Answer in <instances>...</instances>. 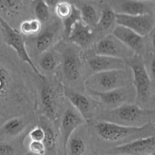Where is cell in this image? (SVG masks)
I'll return each instance as SVG.
<instances>
[{
	"label": "cell",
	"instance_id": "obj_1",
	"mask_svg": "<svg viewBox=\"0 0 155 155\" xmlns=\"http://www.w3.org/2000/svg\"><path fill=\"white\" fill-rule=\"evenodd\" d=\"M31 99L18 70L0 51V113L10 107H24Z\"/></svg>",
	"mask_w": 155,
	"mask_h": 155
},
{
	"label": "cell",
	"instance_id": "obj_2",
	"mask_svg": "<svg viewBox=\"0 0 155 155\" xmlns=\"http://www.w3.org/2000/svg\"><path fill=\"white\" fill-rule=\"evenodd\" d=\"M155 119V108H145L137 104L125 103L103 115L102 120L130 127H142Z\"/></svg>",
	"mask_w": 155,
	"mask_h": 155
},
{
	"label": "cell",
	"instance_id": "obj_3",
	"mask_svg": "<svg viewBox=\"0 0 155 155\" xmlns=\"http://www.w3.org/2000/svg\"><path fill=\"white\" fill-rule=\"evenodd\" d=\"M95 130L101 139L110 142H120L130 138H133L134 140L155 134L152 123L142 127H130L101 120L95 124Z\"/></svg>",
	"mask_w": 155,
	"mask_h": 155
},
{
	"label": "cell",
	"instance_id": "obj_4",
	"mask_svg": "<svg viewBox=\"0 0 155 155\" xmlns=\"http://www.w3.org/2000/svg\"><path fill=\"white\" fill-rule=\"evenodd\" d=\"M126 63L133 74V85L136 92L137 104L141 106V104H148L152 98L153 90L144 57L134 54L126 60Z\"/></svg>",
	"mask_w": 155,
	"mask_h": 155
},
{
	"label": "cell",
	"instance_id": "obj_5",
	"mask_svg": "<svg viewBox=\"0 0 155 155\" xmlns=\"http://www.w3.org/2000/svg\"><path fill=\"white\" fill-rule=\"evenodd\" d=\"M130 78L127 70H114L93 73L85 80L87 92H105L130 86Z\"/></svg>",
	"mask_w": 155,
	"mask_h": 155
},
{
	"label": "cell",
	"instance_id": "obj_6",
	"mask_svg": "<svg viewBox=\"0 0 155 155\" xmlns=\"http://www.w3.org/2000/svg\"><path fill=\"white\" fill-rule=\"evenodd\" d=\"M0 26L2 27L3 33L4 42L8 46L11 47L15 50L18 58L24 63L27 64L33 70V73L39 77L40 80L45 79V75L39 71L36 66L34 62L30 58L27 47L25 41L21 36V33L12 27L2 17L0 16Z\"/></svg>",
	"mask_w": 155,
	"mask_h": 155
},
{
	"label": "cell",
	"instance_id": "obj_7",
	"mask_svg": "<svg viewBox=\"0 0 155 155\" xmlns=\"http://www.w3.org/2000/svg\"><path fill=\"white\" fill-rule=\"evenodd\" d=\"M112 155H148L155 153V134L139 138L110 148Z\"/></svg>",
	"mask_w": 155,
	"mask_h": 155
},
{
	"label": "cell",
	"instance_id": "obj_8",
	"mask_svg": "<svg viewBox=\"0 0 155 155\" xmlns=\"http://www.w3.org/2000/svg\"><path fill=\"white\" fill-rule=\"evenodd\" d=\"M94 53L98 55L119 58L125 61L134 54L131 50L112 34L104 36L96 42Z\"/></svg>",
	"mask_w": 155,
	"mask_h": 155
},
{
	"label": "cell",
	"instance_id": "obj_9",
	"mask_svg": "<svg viewBox=\"0 0 155 155\" xmlns=\"http://www.w3.org/2000/svg\"><path fill=\"white\" fill-rule=\"evenodd\" d=\"M116 24L130 29L142 36H147L155 25L153 14L127 15L116 13Z\"/></svg>",
	"mask_w": 155,
	"mask_h": 155
},
{
	"label": "cell",
	"instance_id": "obj_10",
	"mask_svg": "<svg viewBox=\"0 0 155 155\" xmlns=\"http://www.w3.org/2000/svg\"><path fill=\"white\" fill-rule=\"evenodd\" d=\"M111 34L134 54L142 57H145L147 54V42L145 36H141L130 29L121 25L115 26Z\"/></svg>",
	"mask_w": 155,
	"mask_h": 155
},
{
	"label": "cell",
	"instance_id": "obj_11",
	"mask_svg": "<svg viewBox=\"0 0 155 155\" xmlns=\"http://www.w3.org/2000/svg\"><path fill=\"white\" fill-rule=\"evenodd\" d=\"M131 92L130 86H127L105 92H88V93L92 98H98L101 104L111 110L125 103H129L131 98Z\"/></svg>",
	"mask_w": 155,
	"mask_h": 155
},
{
	"label": "cell",
	"instance_id": "obj_12",
	"mask_svg": "<svg viewBox=\"0 0 155 155\" xmlns=\"http://www.w3.org/2000/svg\"><path fill=\"white\" fill-rule=\"evenodd\" d=\"M83 117L74 108L68 107L62 116L61 121V134L62 138V145L64 155H67V145L71 136L77 128L86 124Z\"/></svg>",
	"mask_w": 155,
	"mask_h": 155
},
{
	"label": "cell",
	"instance_id": "obj_13",
	"mask_svg": "<svg viewBox=\"0 0 155 155\" xmlns=\"http://www.w3.org/2000/svg\"><path fill=\"white\" fill-rule=\"evenodd\" d=\"M62 72L69 83H75L81 76V60L74 48L64 49L61 54Z\"/></svg>",
	"mask_w": 155,
	"mask_h": 155
},
{
	"label": "cell",
	"instance_id": "obj_14",
	"mask_svg": "<svg viewBox=\"0 0 155 155\" xmlns=\"http://www.w3.org/2000/svg\"><path fill=\"white\" fill-rule=\"evenodd\" d=\"M88 64L94 73L114 70H127L128 67L124 59L98 54L91 56L88 59Z\"/></svg>",
	"mask_w": 155,
	"mask_h": 155
},
{
	"label": "cell",
	"instance_id": "obj_15",
	"mask_svg": "<svg viewBox=\"0 0 155 155\" xmlns=\"http://www.w3.org/2000/svg\"><path fill=\"white\" fill-rule=\"evenodd\" d=\"M42 81L40 89V100L42 110L47 118L54 120L58 114V101L56 93L51 84L46 82V78Z\"/></svg>",
	"mask_w": 155,
	"mask_h": 155
},
{
	"label": "cell",
	"instance_id": "obj_16",
	"mask_svg": "<svg viewBox=\"0 0 155 155\" xmlns=\"http://www.w3.org/2000/svg\"><path fill=\"white\" fill-rule=\"evenodd\" d=\"M63 92L74 108L88 122L91 117V103L87 97L66 86H63Z\"/></svg>",
	"mask_w": 155,
	"mask_h": 155
},
{
	"label": "cell",
	"instance_id": "obj_17",
	"mask_svg": "<svg viewBox=\"0 0 155 155\" xmlns=\"http://www.w3.org/2000/svg\"><path fill=\"white\" fill-rule=\"evenodd\" d=\"M94 33L91 27L82 21L77 22L72 28L68 40L81 48H86L92 42Z\"/></svg>",
	"mask_w": 155,
	"mask_h": 155
},
{
	"label": "cell",
	"instance_id": "obj_18",
	"mask_svg": "<svg viewBox=\"0 0 155 155\" xmlns=\"http://www.w3.org/2000/svg\"><path fill=\"white\" fill-rule=\"evenodd\" d=\"M117 14L127 15H142L152 13V8L146 2L142 0H120L117 5Z\"/></svg>",
	"mask_w": 155,
	"mask_h": 155
},
{
	"label": "cell",
	"instance_id": "obj_19",
	"mask_svg": "<svg viewBox=\"0 0 155 155\" xmlns=\"http://www.w3.org/2000/svg\"><path fill=\"white\" fill-rule=\"evenodd\" d=\"M27 120L22 117H14L0 127V142L8 141L19 136L27 127Z\"/></svg>",
	"mask_w": 155,
	"mask_h": 155
},
{
	"label": "cell",
	"instance_id": "obj_20",
	"mask_svg": "<svg viewBox=\"0 0 155 155\" xmlns=\"http://www.w3.org/2000/svg\"><path fill=\"white\" fill-rule=\"evenodd\" d=\"M58 29V24L54 23L38 33L34 39V46L39 54L48 51L53 45L57 37Z\"/></svg>",
	"mask_w": 155,
	"mask_h": 155
},
{
	"label": "cell",
	"instance_id": "obj_21",
	"mask_svg": "<svg viewBox=\"0 0 155 155\" xmlns=\"http://www.w3.org/2000/svg\"><path fill=\"white\" fill-rule=\"evenodd\" d=\"M116 23V13L109 6H105L101 11L98 22L95 24L98 31H105L109 30Z\"/></svg>",
	"mask_w": 155,
	"mask_h": 155
},
{
	"label": "cell",
	"instance_id": "obj_22",
	"mask_svg": "<svg viewBox=\"0 0 155 155\" xmlns=\"http://www.w3.org/2000/svg\"><path fill=\"white\" fill-rule=\"evenodd\" d=\"M39 64L41 69L45 72H53L58 65V58L53 51H46L41 54Z\"/></svg>",
	"mask_w": 155,
	"mask_h": 155
},
{
	"label": "cell",
	"instance_id": "obj_23",
	"mask_svg": "<svg viewBox=\"0 0 155 155\" xmlns=\"http://www.w3.org/2000/svg\"><path fill=\"white\" fill-rule=\"evenodd\" d=\"M68 150L71 155H83L86 151V141L82 136L73 134L67 145Z\"/></svg>",
	"mask_w": 155,
	"mask_h": 155
},
{
	"label": "cell",
	"instance_id": "obj_24",
	"mask_svg": "<svg viewBox=\"0 0 155 155\" xmlns=\"http://www.w3.org/2000/svg\"><path fill=\"white\" fill-rule=\"evenodd\" d=\"M42 23L36 18L27 19L20 24V33L26 36L37 35L41 31Z\"/></svg>",
	"mask_w": 155,
	"mask_h": 155
},
{
	"label": "cell",
	"instance_id": "obj_25",
	"mask_svg": "<svg viewBox=\"0 0 155 155\" xmlns=\"http://www.w3.org/2000/svg\"><path fill=\"white\" fill-rule=\"evenodd\" d=\"M40 123L39 126H41L45 131V136L43 143L45 144L46 150L54 151L56 148V136L54 133V130H52L51 126L47 122L46 119H42Z\"/></svg>",
	"mask_w": 155,
	"mask_h": 155
},
{
	"label": "cell",
	"instance_id": "obj_26",
	"mask_svg": "<svg viewBox=\"0 0 155 155\" xmlns=\"http://www.w3.org/2000/svg\"><path fill=\"white\" fill-rule=\"evenodd\" d=\"M81 19L84 24L89 26H95L99 19V16L97 14L96 10L93 6L89 4L83 5L80 9Z\"/></svg>",
	"mask_w": 155,
	"mask_h": 155
},
{
	"label": "cell",
	"instance_id": "obj_27",
	"mask_svg": "<svg viewBox=\"0 0 155 155\" xmlns=\"http://www.w3.org/2000/svg\"><path fill=\"white\" fill-rule=\"evenodd\" d=\"M80 21H82V19L80 9H78L77 7L74 5L71 15L68 18L62 21H63L64 26V37L67 39H68L74 26Z\"/></svg>",
	"mask_w": 155,
	"mask_h": 155
},
{
	"label": "cell",
	"instance_id": "obj_28",
	"mask_svg": "<svg viewBox=\"0 0 155 155\" xmlns=\"http://www.w3.org/2000/svg\"><path fill=\"white\" fill-rule=\"evenodd\" d=\"M34 12L36 19L41 23L46 22L49 18V7L43 0H35Z\"/></svg>",
	"mask_w": 155,
	"mask_h": 155
},
{
	"label": "cell",
	"instance_id": "obj_29",
	"mask_svg": "<svg viewBox=\"0 0 155 155\" xmlns=\"http://www.w3.org/2000/svg\"><path fill=\"white\" fill-rule=\"evenodd\" d=\"M146 58L145 60V67H146L147 71H148V76L151 81L152 85V90L155 95V54L152 53H147Z\"/></svg>",
	"mask_w": 155,
	"mask_h": 155
},
{
	"label": "cell",
	"instance_id": "obj_30",
	"mask_svg": "<svg viewBox=\"0 0 155 155\" xmlns=\"http://www.w3.org/2000/svg\"><path fill=\"white\" fill-rule=\"evenodd\" d=\"M74 5L68 2H59L54 7L56 15L61 20H64L71 15Z\"/></svg>",
	"mask_w": 155,
	"mask_h": 155
},
{
	"label": "cell",
	"instance_id": "obj_31",
	"mask_svg": "<svg viewBox=\"0 0 155 155\" xmlns=\"http://www.w3.org/2000/svg\"><path fill=\"white\" fill-rule=\"evenodd\" d=\"M21 151L15 145L8 141L0 142V155H21Z\"/></svg>",
	"mask_w": 155,
	"mask_h": 155
},
{
	"label": "cell",
	"instance_id": "obj_32",
	"mask_svg": "<svg viewBox=\"0 0 155 155\" xmlns=\"http://www.w3.org/2000/svg\"><path fill=\"white\" fill-rule=\"evenodd\" d=\"M28 151L34 155H45L47 150L42 142L30 141L28 145Z\"/></svg>",
	"mask_w": 155,
	"mask_h": 155
},
{
	"label": "cell",
	"instance_id": "obj_33",
	"mask_svg": "<svg viewBox=\"0 0 155 155\" xmlns=\"http://www.w3.org/2000/svg\"><path fill=\"white\" fill-rule=\"evenodd\" d=\"M30 141H38V142H44L45 139V131L41 126L37 125L33 127L28 133Z\"/></svg>",
	"mask_w": 155,
	"mask_h": 155
},
{
	"label": "cell",
	"instance_id": "obj_34",
	"mask_svg": "<svg viewBox=\"0 0 155 155\" xmlns=\"http://www.w3.org/2000/svg\"><path fill=\"white\" fill-rule=\"evenodd\" d=\"M147 36H148V39H146L147 48L149 49L148 53L155 54V25Z\"/></svg>",
	"mask_w": 155,
	"mask_h": 155
},
{
	"label": "cell",
	"instance_id": "obj_35",
	"mask_svg": "<svg viewBox=\"0 0 155 155\" xmlns=\"http://www.w3.org/2000/svg\"><path fill=\"white\" fill-rule=\"evenodd\" d=\"M3 6L10 11H15L19 5V0H1Z\"/></svg>",
	"mask_w": 155,
	"mask_h": 155
},
{
	"label": "cell",
	"instance_id": "obj_36",
	"mask_svg": "<svg viewBox=\"0 0 155 155\" xmlns=\"http://www.w3.org/2000/svg\"><path fill=\"white\" fill-rule=\"evenodd\" d=\"M43 1L49 8H54L56 5L60 2V0H43Z\"/></svg>",
	"mask_w": 155,
	"mask_h": 155
},
{
	"label": "cell",
	"instance_id": "obj_37",
	"mask_svg": "<svg viewBox=\"0 0 155 155\" xmlns=\"http://www.w3.org/2000/svg\"><path fill=\"white\" fill-rule=\"evenodd\" d=\"M152 127H153V130H154V132L155 133V120L154 123H152Z\"/></svg>",
	"mask_w": 155,
	"mask_h": 155
},
{
	"label": "cell",
	"instance_id": "obj_38",
	"mask_svg": "<svg viewBox=\"0 0 155 155\" xmlns=\"http://www.w3.org/2000/svg\"><path fill=\"white\" fill-rule=\"evenodd\" d=\"M142 1H144V2H151V1H153V0H142Z\"/></svg>",
	"mask_w": 155,
	"mask_h": 155
},
{
	"label": "cell",
	"instance_id": "obj_39",
	"mask_svg": "<svg viewBox=\"0 0 155 155\" xmlns=\"http://www.w3.org/2000/svg\"><path fill=\"white\" fill-rule=\"evenodd\" d=\"M148 155H155V153H154V154H148Z\"/></svg>",
	"mask_w": 155,
	"mask_h": 155
}]
</instances>
